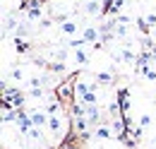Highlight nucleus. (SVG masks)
Listing matches in <instances>:
<instances>
[{
  "instance_id": "obj_1",
  "label": "nucleus",
  "mask_w": 156,
  "mask_h": 149,
  "mask_svg": "<svg viewBox=\"0 0 156 149\" xmlns=\"http://www.w3.org/2000/svg\"><path fill=\"white\" fill-rule=\"evenodd\" d=\"M55 96H58V101H70V99L75 96V87H72L70 82H62L58 87V92H55Z\"/></svg>"
},
{
  "instance_id": "obj_2",
  "label": "nucleus",
  "mask_w": 156,
  "mask_h": 149,
  "mask_svg": "<svg viewBox=\"0 0 156 149\" xmlns=\"http://www.w3.org/2000/svg\"><path fill=\"white\" fill-rule=\"evenodd\" d=\"M31 123L36 125V128H48V120H51V115L46 111H31Z\"/></svg>"
},
{
  "instance_id": "obj_3",
  "label": "nucleus",
  "mask_w": 156,
  "mask_h": 149,
  "mask_svg": "<svg viewBox=\"0 0 156 149\" xmlns=\"http://www.w3.org/2000/svg\"><path fill=\"white\" fill-rule=\"evenodd\" d=\"M48 130L53 132L55 137H60V135H62V120H60L58 115H51V120H48Z\"/></svg>"
},
{
  "instance_id": "obj_4",
  "label": "nucleus",
  "mask_w": 156,
  "mask_h": 149,
  "mask_svg": "<svg viewBox=\"0 0 156 149\" xmlns=\"http://www.w3.org/2000/svg\"><path fill=\"white\" fill-rule=\"evenodd\" d=\"M98 34H101V31H98L96 27H91V24H89V27L84 29V34H82V36L87 38V43H96V41H98Z\"/></svg>"
},
{
  "instance_id": "obj_5",
  "label": "nucleus",
  "mask_w": 156,
  "mask_h": 149,
  "mask_svg": "<svg viewBox=\"0 0 156 149\" xmlns=\"http://www.w3.org/2000/svg\"><path fill=\"white\" fill-rule=\"evenodd\" d=\"M87 118H89V123L94 125V123H101L98 118H101V111L96 108V104H91V106H87V113H84Z\"/></svg>"
},
{
  "instance_id": "obj_6",
  "label": "nucleus",
  "mask_w": 156,
  "mask_h": 149,
  "mask_svg": "<svg viewBox=\"0 0 156 149\" xmlns=\"http://www.w3.org/2000/svg\"><path fill=\"white\" fill-rule=\"evenodd\" d=\"M60 31H62V34H65V36H72V34H75V31H77V24H75V22H72V19H65V22H62V24H60Z\"/></svg>"
},
{
  "instance_id": "obj_7",
  "label": "nucleus",
  "mask_w": 156,
  "mask_h": 149,
  "mask_svg": "<svg viewBox=\"0 0 156 149\" xmlns=\"http://www.w3.org/2000/svg\"><path fill=\"white\" fill-rule=\"evenodd\" d=\"M17 27H20V22H17L15 17H5V27H2V34L7 36V34H10V29H12V31H17Z\"/></svg>"
},
{
  "instance_id": "obj_8",
  "label": "nucleus",
  "mask_w": 156,
  "mask_h": 149,
  "mask_svg": "<svg viewBox=\"0 0 156 149\" xmlns=\"http://www.w3.org/2000/svg\"><path fill=\"white\" fill-rule=\"evenodd\" d=\"M84 12H87V15H98V12H101V2H98V0H89V2L84 5Z\"/></svg>"
},
{
  "instance_id": "obj_9",
  "label": "nucleus",
  "mask_w": 156,
  "mask_h": 149,
  "mask_svg": "<svg viewBox=\"0 0 156 149\" xmlns=\"http://www.w3.org/2000/svg\"><path fill=\"white\" fill-rule=\"evenodd\" d=\"M46 67H48V72H58V74H62L65 70H67L62 60H55V63H46Z\"/></svg>"
},
{
  "instance_id": "obj_10",
  "label": "nucleus",
  "mask_w": 156,
  "mask_h": 149,
  "mask_svg": "<svg viewBox=\"0 0 156 149\" xmlns=\"http://www.w3.org/2000/svg\"><path fill=\"white\" fill-rule=\"evenodd\" d=\"M67 46H70L72 51H79V48H84V46H87V38H84V36H82V38H70V41H67Z\"/></svg>"
},
{
  "instance_id": "obj_11",
  "label": "nucleus",
  "mask_w": 156,
  "mask_h": 149,
  "mask_svg": "<svg viewBox=\"0 0 156 149\" xmlns=\"http://www.w3.org/2000/svg\"><path fill=\"white\" fill-rule=\"evenodd\" d=\"M94 135H96L98 140H111V135H113V130H111V128H98V130L94 132Z\"/></svg>"
},
{
  "instance_id": "obj_12",
  "label": "nucleus",
  "mask_w": 156,
  "mask_h": 149,
  "mask_svg": "<svg viewBox=\"0 0 156 149\" xmlns=\"http://www.w3.org/2000/svg\"><path fill=\"white\" fill-rule=\"evenodd\" d=\"M75 58H77V63H79V65H87V63H89V56H87V51H84V48L75 51Z\"/></svg>"
},
{
  "instance_id": "obj_13",
  "label": "nucleus",
  "mask_w": 156,
  "mask_h": 149,
  "mask_svg": "<svg viewBox=\"0 0 156 149\" xmlns=\"http://www.w3.org/2000/svg\"><path fill=\"white\" fill-rule=\"evenodd\" d=\"M96 79H98V84H111V82H113V74L111 72H98Z\"/></svg>"
},
{
  "instance_id": "obj_14",
  "label": "nucleus",
  "mask_w": 156,
  "mask_h": 149,
  "mask_svg": "<svg viewBox=\"0 0 156 149\" xmlns=\"http://www.w3.org/2000/svg\"><path fill=\"white\" fill-rule=\"evenodd\" d=\"M58 111H60V104H58V101L46 104V113H48V115H58Z\"/></svg>"
},
{
  "instance_id": "obj_15",
  "label": "nucleus",
  "mask_w": 156,
  "mask_h": 149,
  "mask_svg": "<svg viewBox=\"0 0 156 149\" xmlns=\"http://www.w3.org/2000/svg\"><path fill=\"white\" fill-rule=\"evenodd\" d=\"M41 17V7H29L27 10V19L31 22V19H39Z\"/></svg>"
},
{
  "instance_id": "obj_16",
  "label": "nucleus",
  "mask_w": 156,
  "mask_h": 149,
  "mask_svg": "<svg viewBox=\"0 0 156 149\" xmlns=\"http://www.w3.org/2000/svg\"><path fill=\"white\" fill-rule=\"evenodd\" d=\"M151 125V115L149 113H144V115H139V128L144 130V128H149Z\"/></svg>"
},
{
  "instance_id": "obj_17",
  "label": "nucleus",
  "mask_w": 156,
  "mask_h": 149,
  "mask_svg": "<svg viewBox=\"0 0 156 149\" xmlns=\"http://www.w3.org/2000/svg\"><path fill=\"white\" fill-rule=\"evenodd\" d=\"M139 72L144 74V77H147V79H156V70H154V67H151V65H149V67H142V70H139Z\"/></svg>"
},
{
  "instance_id": "obj_18",
  "label": "nucleus",
  "mask_w": 156,
  "mask_h": 149,
  "mask_svg": "<svg viewBox=\"0 0 156 149\" xmlns=\"http://www.w3.org/2000/svg\"><path fill=\"white\" fill-rule=\"evenodd\" d=\"M43 94H46L43 87H29V96H34V99H39V96H43Z\"/></svg>"
},
{
  "instance_id": "obj_19",
  "label": "nucleus",
  "mask_w": 156,
  "mask_h": 149,
  "mask_svg": "<svg viewBox=\"0 0 156 149\" xmlns=\"http://www.w3.org/2000/svg\"><path fill=\"white\" fill-rule=\"evenodd\" d=\"M120 58H122L125 63H127V60H137V56L132 53V51H130V48H122V53H120Z\"/></svg>"
},
{
  "instance_id": "obj_20",
  "label": "nucleus",
  "mask_w": 156,
  "mask_h": 149,
  "mask_svg": "<svg viewBox=\"0 0 156 149\" xmlns=\"http://www.w3.org/2000/svg\"><path fill=\"white\" fill-rule=\"evenodd\" d=\"M120 111H122V106H120V104H115V101H111V104H108V113H111V115H118Z\"/></svg>"
},
{
  "instance_id": "obj_21",
  "label": "nucleus",
  "mask_w": 156,
  "mask_h": 149,
  "mask_svg": "<svg viewBox=\"0 0 156 149\" xmlns=\"http://www.w3.org/2000/svg\"><path fill=\"white\" fill-rule=\"evenodd\" d=\"M144 19L149 22V27H156V15H154V12H151V15H147Z\"/></svg>"
},
{
  "instance_id": "obj_22",
  "label": "nucleus",
  "mask_w": 156,
  "mask_h": 149,
  "mask_svg": "<svg viewBox=\"0 0 156 149\" xmlns=\"http://www.w3.org/2000/svg\"><path fill=\"white\" fill-rule=\"evenodd\" d=\"M118 24H127V27H130V17H127V15H120V17H118Z\"/></svg>"
},
{
  "instance_id": "obj_23",
  "label": "nucleus",
  "mask_w": 156,
  "mask_h": 149,
  "mask_svg": "<svg viewBox=\"0 0 156 149\" xmlns=\"http://www.w3.org/2000/svg\"><path fill=\"white\" fill-rule=\"evenodd\" d=\"M51 24H53V19H41V29H48V27H51Z\"/></svg>"
},
{
  "instance_id": "obj_24",
  "label": "nucleus",
  "mask_w": 156,
  "mask_h": 149,
  "mask_svg": "<svg viewBox=\"0 0 156 149\" xmlns=\"http://www.w3.org/2000/svg\"><path fill=\"white\" fill-rule=\"evenodd\" d=\"M12 77H15V79H22L24 74H22V70H20V67H15V70H12Z\"/></svg>"
},
{
  "instance_id": "obj_25",
  "label": "nucleus",
  "mask_w": 156,
  "mask_h": 149,
  "mask_svg": "<svg viewBox=\"0 0 156 149\" xmlns=\"http://www.w3.org/2000/svg\"><path fill=\"white\" fill-rule=\"evenodd\" d=\"M154 34H156V27H154Z\"/></svg>"
}]
</instances>
